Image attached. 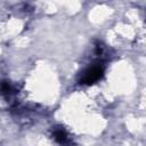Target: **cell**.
<instances>
[{"instance_id": "cell-1", "label": "cell", "mask_w": 146, "mask_h": 146, "mask_svg": "<svg viewBox=\"0 0 146 146\" xmlns=\"http://www.w3.org/2000/svg\"><path fill=\"white\" fill-rule=\"evenodd\" d=\"M103 75H104V67L102 65L95 64L83 71L80 78V82L83 84H92L97 82L99 79H102Z\"/></svg>"}, {"instance_id": "cell-2", "label": "cell", "mask_w": 146, "mask_h": 146, "mask_svg": "<svg viewBox=\"0 0 146 146\" xmlns=\"http://www.w3.org/2000/svg\"><path fill=\"white\" fill-rule=\"evenodd\" d=\"M14 92V88L13 86L8 82V81H2L0 83V94L3 95V96H10L11 94Z\"/></svg>"}]
</instances>
